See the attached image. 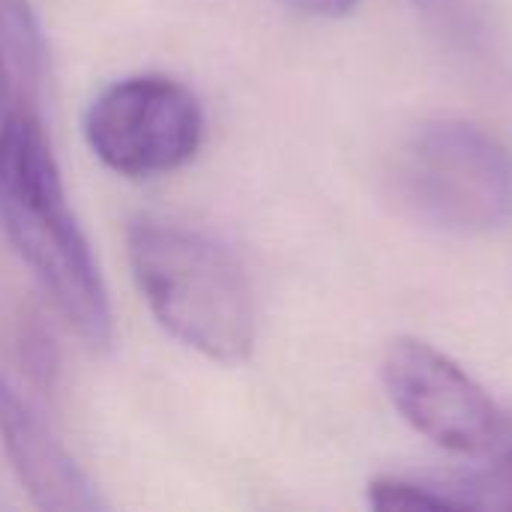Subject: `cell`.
I'll use <instances>...</instances> for the list:
<instances>
[{
	"label": "cell",
	"instance_id": "6da1fadb",
	"mask_svg": "<svg viewBox=\"0 0 512 512\" xmlns=\"http://www.w3.org/2000/svg\"><path fill=\"white\" fill-rule=\"evenodd\" d=\"M0 225L54 312L87 348L105 351L114 342L108 288L69 207L48 135L24 108L0 117Z\"/></svg>",
	"mask_w": 512,
	"mask_h": 512
},
{
	"label": "cell",
	"instance_id": "30bf717a",
	"mask_svg": "<svg viewBox=\"0 0 512 512\" xmlns=\"http://www.w3.org/2000/svg\"><path fill=\"white\" fill-rule=\"evenodd\" d=\"M429 21H435L450 36H459L462 42H474L483 27V9L480 0H411Z\"/></svg>",
	"mask_w": 512,
	"mask_h": 512
},
{
	"label": "cell",
	"instance_id": "9c48e42d",
	"mask_svg": "<svg viewBox=\"0 0 512 512\" xmlns=\"http://www.w3.org/2000/svg\"><path fill=\"white\" fill-rule=\"evenodd\" d=\"M366 501L375 512H432L447 510L441 495L414 477H378L366 489Z\"/></svg>",
	"mask_w": 512,
	"mask_h": 512
},
{
	"label": "cell",
	"instance_id": "7a4b0ae2",
	"mask_svg": "<svg viewBox=\"0 0 512 512\" xmlns=\"http://www.w3.org/2000/svg\"><path fill=\"white\" fill-rule=\"evenodd\" d=\"M135 285L165 333L213 363H243L255 348V294L240 258L216 237L141 213L126 228Z\"/></svg>",
	"mask_w": 512,
	"mask_h": 512
},
{
	"label": "cell",
	"instance_id": "7c38bea8",
	"mask_svg": "<svg viewBox=\"0 0 512 512\" xmlns=\"http://www.w3.org/2000/svg\"><path fill=\"white\" fill-rule=\"evenodd\" d=\"M285 6H291L306 18L336 21V18H348L360 6V0H285Z\"/></svg>",
	"mask_w": 512,
	"mask_h": 512
},
{
	"label": "cell",
	"instance_id": "ba28073f",
	"mask_svg": "<svg viewBox=\"0 0 512 512\" xmlns=\"http://www.w3.org/2000/svg\"><path fill=\"white\" fill-rule=\"evenodd\" d=\"M0 60L9 66L12 78L39 81L45 45L30 0H0Z\"/></svg>",
	"mask_w": 512,
	"mask_h": 512
},
{
	"label": "cell",
	"instance_id": "52a82bcc",
	"mask_svg": "<svg viewBox=\"0 0 512 512\" xmlns=\"http://www.w3.org/2000/svg\"><path fill=\"white\" fill-rule=\"evenodd\" d=\"M426 483L441 495L447 510L512 512V447L483 468L426 477Z\"/></svg>",
	"mask_w": 512,
	"mask_h": 512
},
{
	"label": "cell",
	"instance_id": "8992f818",
	"mask_svg": "<svg viewBox=\"0 0 512 512\" xmlns=\"http://www.w3.org/2000/svg\"><path fill=\"white\" fill-rule=\"evenodd\" d=\"M0 444L18 483L39 510L93 512L102 498L90 477L57 441L42 414L0 378Z\"/></svg>",
	"mask_w": 512,
	"mask_h": 512
},
{
	"label": "cell",
	"instance_id": "3957f363",
	"mask_svg": "<svg viewBox=\"0 0 512 512\" xmlns=\"http://www.w3.org/2000/svg\"><path fill=\"white\" fill-rule=\"evenodd\" d=\"M405 201L453 234H489L512 219V150L471 120H435L399 159Z\"/></svg>",
	"mask_w": 512,
	"mask_h": 512
},
{
	"label": "cell",
	"instance_id": "8fae6325",
	"mask_svg": "<svg viewBox=\"0 0 512 512\" xmlns=\"http://www.w3.org/2000/svg\"><path fill=\"white\" fill-rule=\"evenodd\" d=\"M48 345H51V339L39 327L27 330L21 336V357L30 366L33 378H39L42 384H48L54 378V372H57V357H54V351Z\"/></svg>",
	"mask_w": 512,
	"mask_h": 512
},
{
	"label": "cell",
	"instance_id": "277c9868",
	"mask_svg": "<svg viewBox=\"0 0 512 512\" xmlns=\"http://www.w3.org/2000/svg\"><path fill=\"white\" fill-rule=\"evenodd\" d=\"M84 138L93 156L120 177L171 174L195 159L204 141V108L171 75H129L90 102Z\"/></svg>",
	"mask_w": 512,
	"mask_h": 512
},
{
	"label": "cell",
	"instance_id": "5b68a950",
	"mask_svg": "<svg viewBox=\"0 0 512 512\" xmlns=\"http://www.w3.org/2000/svg\"><path fill=\"white\" fill-rule=\"evenodd\" d=\"M381 378L402 420L441 450L468 459L498 450L504 414L450 354L417 336H396L384 348Z\"/></svg>",
	"mask_w": 512,
	"mask_h": 512
}]
</instances>
